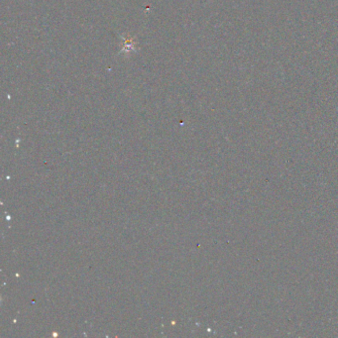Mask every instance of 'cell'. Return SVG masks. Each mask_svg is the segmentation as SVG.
Listing matches in <instances>:
<instances>
[{
	"label": "cell",
	"instance_id": "6da1fadb",
	"mask_svg": "<svg viewBox=\"0 0 338 338\" xmlns=\"http://www.w3.org/2000/svg\"><path fill=\"white\" fill-rule=\"evenodd\" d=\"M134 40L133 39H129L126 38L124 39V47L121 50V52H130V51H134Z\"/></svg>",
	"mask_w": 338,
	"mask_h": 338
}]
</instances>
